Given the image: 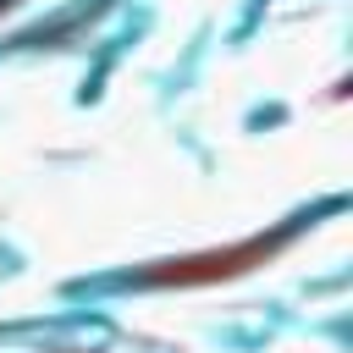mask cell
I'll list each match as a JSON object with an SVG mask.
<instances>
[{"mask_svg":"<svg viewBox=\"0 0 353 353\" xmlns=\"http://www.w3.org/2000/svg\"><path fill=\"white\" fill-rule=\"evenodd\" d=\"M50 353H99V347H50Z\"/></svg>","mask_w":353,"mask_h":353,"instance_id":"7a4b0ae2","label":"cell"},{"mask_svg":"<svg viewBox=\"0 0 353 353\" xmlns=\"http://www.w3.org/2000/svg\"><path fill=\"white\" fill-rule=\"evenodd\" d=\"M292 237H298V226H276V232H259V237H237L226 248H193V254H176V259L143 265L132 281L138 287H176V292H188V287H221V281H237V276L281 259Z\"/></svg>","mask_w":353,"mask_h":353,"instance_id":"6da1fadb","label":"cell"}]
</instances>
